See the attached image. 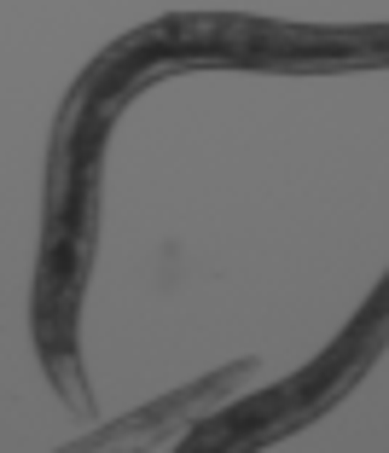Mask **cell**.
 <instances>
[{"label": "cell", "instance_id": "1", "mask_svg": "<svg viewBox=\"0 0 389 453\" xmlns=\"http://www.w3.org/2000/svg\"><path fill=\"white\" fill-rule=\"evenodd\" d=\"M389 343V280L366 296V308L349 320V332H337V343L320 360H309L291 384H273L262 395L239 401L233 413L210 418L203 430H192V448H268V441L302 430L309 418H320L355 378L378 360V349Z\"/></svg>", "mask_w": 389, "mask_h": 453}]
</instances>
